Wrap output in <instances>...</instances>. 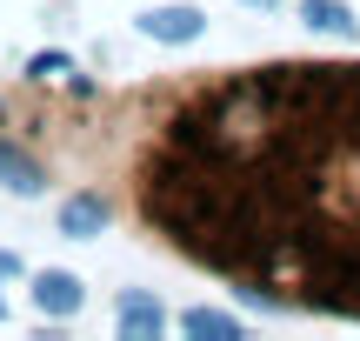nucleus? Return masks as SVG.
I'll return each instance as SVG.
<instances>
[{
	"label": "nucleus",
	"mask_w": 360,
	"mask_h": 341,
	"mask_svg": "<svg viewBox=\"0 0 360 341\" xmlns=\"http://www.w3.org/2000/svg\"><path fill=\"white\" fill-rule=\"evenodd\" d=\"M27 74H34V80H74V87H87V80H80V67L67 61V54H34V61H27Z\"/></svg>",
	"instance_id": "8"
},
{
	"label": "nucleus",
	"mask_w": 360,
	"mask_h": 341,
	"mask_svg": "<svg viewBox=\"0 0 360 341\" xmlns=\"http://www.w3.org/2000/svg\"><path fill=\"white\" fill-rule=\"evenodd\" d=\"M0 315H7V302H0Z\"/></svg>",
	"instance_id": "11"
},
{
	"label": "nucleus",
	"mask_w": 360,
	"mask_h": 341,
	"mask_svg": "<svg viewBox=\"0 0 360 341\" xmlns=\"http://www.w3.org/2000/svg\"><path fill=\"white\" fill-rule=\"evenodd\" d=\"M180 328H187V335L233 341V335H240V321H233V315H220V308H187V315H180Z\"/></svg>",
	"instance_id": "7"
},
{
	"label": "nucleus",
	"mask_w": 360,
	"mask_h": 341,
	"mask_svg": "<svg viewBox=\"0 0 360 341\" xmlns=\"http://www.w3.org/2000/svg\"><path fill=\"white\" fill-rule=\"evenodd\" d=\"M120 335H134V341H154L160 328H167V315H160V302L154 294H120Z\"/></svg>",
	"instance_id": "3"
},
{
	"label": "nucleus",
	"mask_w": 360,
	"mask_h": 341,
	"mask_svg": "<svg viewBox=\"0 0 360 341\" xmlns=\"http://www.w3.org/2000/svg\"><path fill=\"white\" fill-rule=\"evenodd\" d=\"M13 275H20V254H13V248H0V281H13Z\"/></svg>",
	"instance_id": "9"
},
{
	"label": "nucleus",
	"mask_w": 360,
	"mask_h": 341,
	"mask_svg": "<svg viewBox=\"0 0 360 341\" xmlns=\"http://www.w3.org/2000/svg\"><path fill=\"white\" fill-rule=\"evenodd\" d=\"M101 228H107V201H101V194H74V201H60V235L87 241V235H101Z\"/></svg>",
	"instance_id": "4"
},
{
	"label": "nucleus",
	"mask_w": 360,
	"mask_h": 341,
	"mask_svg": "<svg viewBox=\"0 0 360 341\" xmlns=\"http://www.w3.org/2000/svg\"><path fill=\"white\" fill-rule=\"evenodd\" d=\"M141 34L180 47V40H200V34H207V13L187 7V0H180V7H147V13H141Z\"/></svg>",
	"instance_id": "1"
},
{
	"label": "nucleus",
	"mask_w": 360,
	"mask_h": 341,
	"mask_svg": "<svg viewBox=\"0 0 360 341\" xmlns=\"http://www.w3.org/2000/svg\"><path fill=\"white\" fill-rule=\"evenodd\" d=\"M300 20H307L314 34H340V40L354 34V13L340 7V0H300Z\"/></svg>",
	"instance_id": "6"
},
{
	"label": "nucleus",
	"mask_w": 360,
	"mask_h": 341,
	"mask_svg": "<svg viewBox=\"0 0 360 341\" xmlns=\"http://www.w3.org/2000/svg\"><path fill=\"white\" fill-rule=\"evenodd\" d=\"M247 7H274V0H247Z\"/></svg>",
	"instance_id": "10"
},
{
	"label": "nucleus",
	"mask_w": 360,
	"mask_h": 341,
	"mask_svg": "<svg viewBox=\"0 0 360 341\" xmlns=\"http://www.w3.org/2000/svg\"><path fill=\"white\" fill-rule=\"evenodd\" d=\"M80 302H87L80 275H67V268H47V275H34V308H40V315H80Z\"/></svg>",
	"instance_id": "2"
},
{
	"label": "nucleus",
	"mask_w": 360,
	"mask_h": 341,
	"mask_svg": "<svg viewBox=\"0 0 360 341\" xmlns=\"http://www.w3.org/2000/svg\"><path fill=\"white\" fill-rule=\"evenodd\" d=\"M0 187L7 194H40V161L20 154L13 141H0Z\"/></svg>",
	"instance_id": "5"
}]
</instances>
